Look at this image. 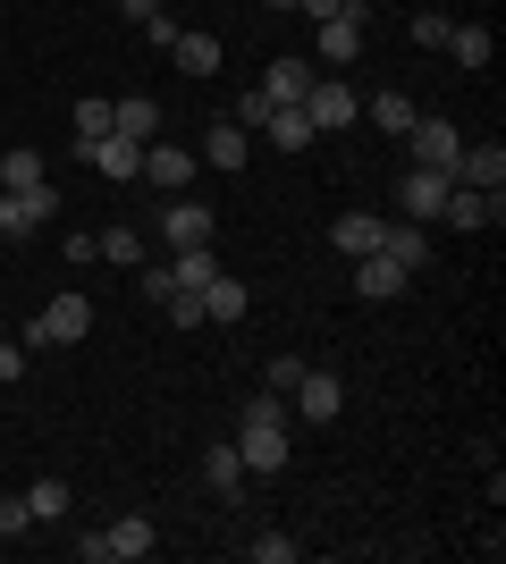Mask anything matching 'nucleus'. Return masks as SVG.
Here are the masks:
<instances>
[{
    "mask_svg": "<svg viewBox=\"0 0 506 564\" xmlns=\"http://www.w3.org/2000/svg\"><path fill=\"white\" fill-rule=\"evenodd\" d=\"M119 9H127V18H136V25H144V18H152V9H161V0H119Z\"/></svg>",
    "mask_w": 506,
    "mask_h": 564,
    "instance_id": "nucleus-40",
    "label": "nucleus"
},
{
    "mask_svg": "<svg viewBox=\"0 0 506 564\" xmlns=\"http://www.w3.org/2000/svg\"><path fill=\"white\" fill-rule=\"evenodd\" d=\"M304 118H313V135L355 127V85H337V68H321V76H313V94H304Z\"/></svg>",
    "mask_w": 506,
    "mask_h": 564,
    "instance_id": "nucleus-4",
    "label": "nucleus"
},
{
    "mask_svg": "<svg viewBox=\"0 0 506 564\" xmlns=\"http://www.w3.org/2000/svg\"><path fill=\"white\" fill-rule=\"evenodd\" d=\"M288 397H295V413H304V422H337V413H346V388H337V371H304Z\"/></svg>",
    "mask_w": 506,
    "mask_h": 564,
    "instance_id": "nucleus-9",
    "label": "nucleus"
},
{
    "mask_svg": "<svg viewBox=\"0 0 506 564\" xmlns=\"http://www.w3.org/2000/svg\"><path fill=\"white\" fill-rule=\"evenodd\" d=\"M237 464H245V471H288V422H254V413H245Z\"/></svg>",
    "mask_w": 506,
    "mask_h": 564,
    "instance_id": "nucleus-5",
    "label": "nucleus"
},
{
    "mask_svg": "<svg viewBox=\"0 0 506 564\" xmlns=\"http://www.w3.org/2000/svg\"><path fill=\"white\" fill-rule=\"evenodd\" d=\"M245 312H254V286H245V279H228V270H219V279L203 286V321H219V329H237Z\"/></svg>",
    "mask_w": 506,
    "mask_h": 564,
    "instance_id": "nucleus-16",
    "label": "nucleus"
},
{
    "mask_svg": "<svg viewBox=\"0 0 506 564\" xmlns=\"http://www.w3.org/2000/svg\"><path fill=\"white\" fill-rule=\"evenodd\" d=\"M34 531V514H25V497H0V540H25Z\"/></svg>",
    "mask_w": 506,
    "mask_h": 564,
    "instance_id": "nucleus-34",
    "label": "nucleus"
},
{
    "mask_svg": "<svg viewBox=\"0 0 506 564\" xmlns=\"http://www.w3.org/2000/svg\"><path fill=\"white\" fill-rule=\"evenodd\" d=\"M363 118H372L380 135H406V127H413V118H422V110H413V101L397 94V85H388V94H372V101H363Z\"/></svg>",
    "mask_w": 506,
    "mask_h": 564,
    "instance_id": "nucleus-26",
    "label": "nucleus"
},
{
    "mask_svg": "<svg viewBox=\"0 0 506 564\" xmlns=\"http://www.w3.org/2000/svg\"><path fill=\"white\" fill-rule=\"evenodd\" d=\"M295 9H304L313 25H330V18H346V9H363V0H295Z\"/></svg>",
    "mask_w": 506,
    "mask_h": 564,
    "instance_id": "nucleus-38",
    "label": "nucleus"
},
{
    "mask_svg": "<svg viewBox=\"0 0 506 564\" xmlns=\"http://www.w3.org/2000/svg\"><path fill=\"white\" fill-rule=\"evenodd\" d=\"M413 43L439 51V43H448V18H439V9H422V18H413Z\"/></svg>",
    "mask_w": 506,
    "mask_h": 564,
    "instance_id": "nucleus-36",
    "label": "nucleus"
},
{
    "mask_svg": "<svg viewBox=\"0 0 506 564\" xmlns=\"http://www.w3.org/2000/svg\"><path fill=\"white\" fill-rule=\"evenodd\" d=\"M94 253H101V261H119V270H144V236H136V228H101V236H94Z\"/></svg>",
    "mask_w": 506,
    "mask_h": 564,
    "instance_id": "nucleus-28",
    "label": "nucleus"
},
{
    "mask_svg": "<svg viewBox=\"0 0 506 564\" xmlns=\"http://www.w3.org/2000/svg\"><path fill=\"white\" fill-rule=\"evenodd\" d=\"M245 556H254V564H295V540H288V531H254Z\"/></svg>",
    "mask_w": 506,
    "mask_h": 564,
    "instance_id": "nucleus-32",
    "label": "nucleus"
},
{
    "mask_svg": "<svg viewBox=\"0 0 506 564\" xmlns=\"http://www.w3.org/2000/svg\"><path fill=\"white\" fill-rule=\"evenodd\" d=\"M295 379H304V362H295V354H270V388H279V397H288Z\"/></svg>",
    "mask_w": 506,
    "mask_h": 564,
    "instance_id": "nucleus-37",
    "label": "nucleus"
},
{
    "mask_svg": "<svg viewBox=\"0 0 506 564\" xmlns=\"http://www.w3.org/2000/svg\"><path fill=\"white\" fill-rule=\"evenodd\" d=\"M262 9H295V0H262Z\"/></svg>",
    "mask_w": 506,
    "mask_h": 564,
    "instance_id": "nucleus-41",
    "label": "nucleus"
},
{
    "mask_svg": "<svg viewBox=\"0 0 506 564\" xmlns=\"http://www.w3.org/2000/svg\"><path fill=\"white\" fill-rule=\"evenodd\" d=\"M406 279H413V270H397L388 253H363V261H355V295H363V304H397V295H406Z\"/></svg>",
    "mask_w": 506,
    "mask_h": 564,
    "instance_id": "nucleus-11",
    "label": "nucleus"
},
{
    "mask_svg": "<svg viewBox=\"0 0 506 564\" xmlns=\"http://www.w3.org/2000/svg\"><path fill=\"white\" fill-rule=\"evenodd\" d=\"M406 143H413V169H439V177H456V152H464L456 118H413Z\"/></svg>",
    "mask_w": 506,
    "mask_h": 564,
    "instance_id": "nucleus-3",
    "label": "nucleus"
},
{
    "mask_svg": "<svg viewBox=\"0 0 506 564\" xmlns=\"http://www.w3.org/2000/svg\"><path fill=\"white\" fill-rule=\"evenodd\" d=\"M25 337H34V346H85V337H94V304H85V295H51L43 321Z\"/></svg>",
    "mask_w": 506,
    "mask_h": 564,
    "instance_id": "nucleus-1",
    "label": "nucleus"
},
{
    "mask_svg": "<svg viewBox=\"0 0 506 564\" xmlns=\"http://www.w3.org/2000/svg\"><path fill=\"white\" fill-rule=\"evenodd\" d=\"M212 228H219L212 203H169V212H161V236H169V245H212Z\"/></svg>",
    "mask_w": 506,
    "mask_h": 564,
    "instance_id": "nucleus-21",
    "label": "nucleus"
},
{
    "mask_svg": "<svg viewBox=\"0 0 506 564\" xmlns=\"http://www.w3.org/2000/svg\"><path fill=\"white\" fill-rule=\"evenodd\" d=\"M169 59L186 76H219V34H203V25H177V43H169Z\"/></svg>",
    "mask_w": 506,
    "mask_h": 564,
    "instance_id": "nucleus-20",
    "label": "nucleus"
},
{
    "mask_svg": "<svg viewBox=\"0 0 506 564\" xmlns=\"http://www.w3.org/2000/svg\"><path fill=\"white\" fill-rule=\"evenodd\" d=\"M136 556H152V522L144 514H119L110 531H101V564H136Z\"/></svg>",
    "mask_w": 506,
    "mask_h": 564,
    "instance_id": "nucleus-19",
    "label": "nucleus"
},
{
    "mask_svg": "<svg viewBox=\"0 0 506 564\" xmlns=\"http://www.w3.org/2000/svg\"><path fill=\"white\" fill-rule=\"evenodd\" d=\"M212 279H219V253H212V245H177V261H169V286H186V295H203Z\"/></svg>",
    "mask_w": 506,
    "mask_h": 564,
    "instance_id": "nucleus-22",
    "label": "nucleus"
},
{
    "mask_svg": "<svg viewBox=\"0 0 506 564\" xmlns=\"http://www.w3.org/2000/svg\"><path fill=\"white\" fill-rule=\"evenodd\" d=\"M60 212V194L51 186H0V236H9V245H25V236H43V219Z\"/></svg>",
    "mask_w": 506,
    "mask_h": 564,
    "instance_id": "nucleus-2",
    "label": "nucleus"
},
{
    "mask_svg": "<svg viewBox=\"0 0 506 564\" xmlns=\"http://www.w3.org/2000/svg\"><path fill=\"white\" fill-rule=\"evenodd\" d=\"M85 161H94L101 177H110V186H136V177H144V143H127V135H101L94 152H85Z\"/></svg>",
    "mask_w": 506,
    "mask_h": 564,
    "instance_id": "nucleus-15",
    "label": "nucleus"
},
{
    "mask_svg": "<svg viewBox=\"0 0 506 564\" xmlns=\"http://www.w3.org/2000/svg\"><path fill=\"white\" fill-rule=\"evenodd\" d=\"M110 135L152 143V135H161V101H152V94H119V101H110Z\"/></svg>",
    "mask_w": 506,
    "mask_h": 564,
    "instance_id": "nucleus-14",
    "label": "nucleus"
},
{
    "mask_svg": "<svg viewBox=\"0 0 506 564\" xmlns=\"http://www.w3.org/2000/svg\"><path fill=\"white\" fill-rule=\"evenodd\" d=\"M25 379V346H9V337H0V388H18Z\"/></svg>",
    "mask_w": 506,
    "mask_h": 564,
    "instance_id": "nucleus-39",
    "label": "nucleus"
},
{
    "mask_svg": "<svg viewBox=\"0 0 506 564\" xmlns=\"http://www.w3.org/2000/svg\"><path fill=\"white\" fill-rule=\"evenodd\" d=\"M313 59H270V68H262V94L270 101H279V110H304V94H313Z\"/></svg>",
    "mask_w": 506,
    "mask_h": 564,
    "instance_id": "nucleus-12",
    "label": "nucleus"
},
{
    "mask_svg": "<svg viewBox=\"0 0 506 564\" xmlns=\"http://www.w3.org/2000/svg\"><path fill=\"white\" fill-rule=\"evenodd\" d=\"M194 161H212L219 177H228V169H245V161H254V135H245L237 118H212V135H203V152H194Z\"/></svg>",
    "mask_w": 506,
    "mask_h": 564,
    "instance_id": "nucleus-13",
    "label": "nucleus"
},
{
    "mask_svg": "<svg viewBox=\"0 0 506 564\" xmlns=\"http://www.w3.org/2000/svg\"><path fill=\"white\" fill-rule=\"evenodd\" d=\"M380 228H388V219H372V212H337L330 219V245L346 261H363V253H380Z\"/></svg>",
    "mask_w": 506,
    "mask_h": 564,
    "instance_id": "nucleus-18",
    "label": "nucleus"
},
{
    "mask_svg": "<svg viewBox=\"0 0 506 564\" xmlns=\"http://www.w3.org/2000/svg\"><path fill=\"white\" fill-rule=\"evenodd\" d=\"M262 135L279 143V152H304V143H321V135H313V118H304V110H270V118H262Z\"/></svg>",
    "mask_w": 506,
    "mask_h": 564,
    "instance_id": "nucleus-27",
    "label": "nucleus"
},
{
    "mask_svg": "<svg viewBox=\"0 0 506 564\" xmlns=\"http://www.w3.org/2000/svg\"><path fill=\"white\" fill-rule=\"evenodd\" d=\"M448 186H456V177H439V169H413L406 186H397V212H406V219H439Z\"/></svg>",
    "mask_w": 506,
    "mask_h": 564,
    "instance_id": "nucleus-17",
    "label": "nucleus"
},
{
    "mask_svg": "<svg viewBox=\"0 0 506 564\" xmlns=\"http://www.w3.org/2000/svg\"><path fill=\"white\" fill-rule=\"evenodd\" d=\"M101 135H110V101H101V94H85V101H76V152H94Z\"/></svg>",
    "mask_w": 506,
    "mask_h": 564,
    "instance_id": "nucleus-29",
    "label": "nucleus"
},
{
    "mask_svg": "<svg viewBox=\"0 0 506 564\" xmlns=\"http://www.w3.org/2000/svg\"><path fill=\"white\" fill-rule=\"evenodd\" d=\"M439 219H456V228H498V219H506V194H489V186H448Z\"/></svg>",
    "mask_w": 506,
    "mask_h": 564,
    "instance_id": "nucleus-8",
    "label": "nucleus"
},
{
    "mask_svg": "<svg viewBox=\"0 0 506 564\" xmlns=\"http://www.w3.org/2000/svg\"><path fill=\"white\" fill-rule=\"evenodd\" d=\"M363 34H372V9H346V18H330V25H321V51H313V68H355Z\"/></svg>",
    "mask_w": 506,
    "mask_h": 564,
    "instance_id": "nucleus-6",
    "label": "nucleus"
},
{
    "mask_svg": "<svg viewBox=\"0 0 506 564\" xmlns=\"http://www.w3.org/2000/svg\"><path fill=\"white\" fill-rule=\"evenodd\" d=\"M203 480H212V497H219V506H228V497H245V480H254V471L237 464V438H228V447H212V464H203Z\"/></svg>",
    "mask_w": 506,
    "mask_h": 564,
    "instance_id": "nucleus-25",
    "label": "nucleus"
},
{
    "mask_svg": "<svg viewBox=\"0 0 506 564\" xmlns=\"http://www.w3.org/2000/svg\"><path fill=\"white\" fill-rule=\"evenodd\" d=\"M0 337H9V321H0Z\"/></svg>",
    "mask_w": 506,
    "mask_h": 564,
    "instance_id": "nucleus-42",
    "label": "nucleus"
},
{
    "mask_svg": "<svg viewBox=\"0 0 506 564\" xmlns=\"http://www.w3.org/2000/svg\"><path fill=\"white\" fill-rule=\"evenodd\" d=\"M456 186L506 194V143H498V135H489V143H464V152H456Z\"/></svg>",
    "mask_w": 506,
    "mask_h": 564,
    "instance_id": "nucleus-10",
    "label": "nucleus"
},
{
    "mask_svg": "<svg viewBox=\"0 0 506 564\" xmlns=\"http://www.w3.org/2000/svg\"><path fill=\"white\" fill-rule=\"evenodd\" d=\"M380 253L397 261V270H431V245H422V219H406V228H380Z\"/></svg>",
    "mask_w": 506,
    "mask_h": 564,
    "instance_id": "nucleus-23",
    "label": "nucleus"
},
{
    "mask_svg": "<svg viewBox=\"0 0 506 564\" xmlns=\"http://www.w3.org/2000/svg\"><path fill=\"white\" fill-rule=\"evenodd\" d=\"M194 169H203V161H194L186 143H161V135L144 143V177H152L161 194H186V186H194Z\"/></svg>",
    "mask_w": 506,
    "mask_h": 564,
    "instance_id": "nucleus-7",
    "label": "nucleus"
},
{
    "mask_svg": "<svg viewBox=\"0 0 506 564\" xmlns=\"http://www.w3.org/2000/svg\"><path fill=\"white\" fill-rule=\"evenodd\" d=\"M448 51L456 68H489V25H448Z\"/></svg>",
    "mask_w": 506,
    "mask_h": 564,
    "instance_id": "nucleus-30",
    "label": "nucleus"
},
{
    "mask_svg": "<svg viewBox=\"0 0 506 564\" xmlns=\"http://www.w3.org/2000/svg\"><path fill=\"white\" fill-rule=\"evenodd\" d=\"M169 321H177V329H203V295H186V286H177V295H169Z\"/></svg>",
    "mask_w": 506,
    "mask_h": 564,
    "instance_id": "nucleus-35",
    "label": "nucleus"
},
{
    "mask_svg": "<svg viewBox=\"0 0 506 564\" xmlns=\"http://www.w3.org/2000/svg\"><path fill=\"white\" fill-rule=\"evenodd\" d=\"M25 514H34V522H60V514H68V480H34V489H25Z\"/></svg>",
    "mask_w": 506,
    "mask_h": 564,
    "instance_id": "nucleus-31",
    "label": "nucleus"
},
{
    "mask_svg": "<svg viewBox=\"0 0 506 564\" xmlns=\"http://www.w3.org/2000/svg\"><path fill=\"white\" fill-rule=\"evenodd\" d=\"M270 110H279V101H270L262 85H245V94H237V127H245V135H262V118H270Z\"/></svg>",
    "mask_w": 506,
    "mask_h": 564,
    "instance_id": "nucleus-33",
    "label": "nucleus"
},
{
    "mask_svg": "<svg viewBox=\"0 0 506 564\" xmlns=\"http://www.w3.org/2000/svg\"><path fill=\"white\" fill-rule=\"evenodd\" d=\"M0 186H9V194H18V186H51L43 152H34V143H9V152H0Z\"/></svg>",
    "mask_w": 506,
    "mask_h": 564,
    "instance_id": "nucleus-24",
    "label": "nucleus"
}]
</instances>
